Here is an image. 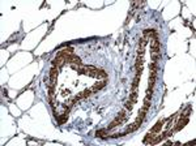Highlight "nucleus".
<instances>
[{
	"label": "nucleus",
	"instance_id": "f257e3e1",
	"mask_svg": "<svg viewBox=\"0 0 196 146\" xmlns=\"http://www.w3.org/2000/svg\"><path fill=\"white\" fill-rule=\"evenodd\" d=\"M126 119H127V115H126V111L123 110V111H120L119 115H118V116L114 119V121H112L110 125H108L107 131H110V129H112V128H115L116 125H120V124H123L126 121Z\"/></svg>",
	"mask_w": 196,
	"mask_h": 146
},
{
	"label": "nucleus",
	"instance_id": "f03ea898",
	"mask_svg": "<svg viewBox=\"0 0 196 146\" xmlns=\"http://www.w3.org/2000/svg\"><path fill=\"white\" fill-rule=\"evenodd\" d=\"M65 63H71V64H77V65H81V59L75 54H69L68 56H65Z\"/></svg>",
	"mask_w": 196,
	"mask_h": 146
},
{
	"label": "nucleus",
	"instance_id": "7ed1b4c3",
	"mask_svg": "<svg viewBox=\"0 0 196 146\" xmlns=\"http://www.w3.org/2000/svg\"><path fill=\"white\" fill-rule=\"evenodd\" d=\"M140 125H141V123H139V121H135V123H132V124H131V125H128L127 127V129H126L124 132H123V133H122V134H127V133H132V132H135V131H137L139 129V128H140Z\"/></svg>",
	"mask_w": 196,
	"mask_h": 146
},
{
	"label": "nucleus",
	"instance_id": "20e7f679",
	"mask_svg": "<svg viewBox=\"0 0 196 146\" xmlns=\"http://www.w3.org/2000/svg\"><path fill=\"white\" fill-rule=\"evenodd\" d=\"M188 117H190V116H183V115H182V119H181L179 121H178V124H177V127L174 128V132H178V131H181L182 128L184 127V125H186L187 123H188Z\"/></svg>",
	"mask_w": 196,
	"mask_h": 146
},
{
	"label": "nucleus",
	"instance_id": "39448f33",
	"mask_svg": "<svg viewBox=\"0 0 196 146\" xmlns=\"http://www.w3.org/2000/svg\"><path fill=\"white\" fill-rule=\"evenodd\" d=\"M58 73H59V68H56L52 65V68L50 70V80H51V83H55L56 78H58Z\"/></svg>",
	"mask_w": 196,
	"mask_h": 146
},
{
	"label": "nucleus",
	"instance_id": "423d86ee",
	"mask_svg": "<svg viewBox=\"0 0 196 146\" xmlns=\"http://www.w3.org/2000/svg\"><path fill=\"white\" fill-rule=\"evenodd\" d=\"M106 83H107V81H106V78H105L103 81H99V82H97L94 86H91L90 89H91V91H93V93H97L98 90H101L102 87L106 86Z\"/></svg>",
	"mask_w": 196,
	"mask_h": 146
},
{
	"label": "nucleus",
	"instance_id": "0eeeda50",
	"mask_svg": "<svg viewBox=\"0 0 196 146\" xmlns=\"http://www.w3.org/2000/svg\"><path fill=\"white\" fill-rule=\"evenodd\" d=\"M143 64H144V59H143L141 56H137L136 64H135V68H136V73H141V72H143Z\"/></svg>",
	"mask_w": 196,
	"mask_h": 146
},
{
	"label": "nucleus",
	"instance_id": "6e6552de",
	"mask_svg": "<svg viewBox=\"0 0 196 146\" xmlns=\"http://www.w3.org/2000/svg\"><path fill=\"white\" fill-rule=\"evenodd\" d=\"M165 121H166V120H160L158 123H157L156 125H154L153 128H152V131H150L152 133H156V134H158L160 132H161V128H162V125L165 124Z\"/></svg>",
	"mask_w": 196,
	"mask_h": 146
},
{
	"label": "nucleus",
	"instance_id": "1a4fd4ad",
	"mask_svg": "<svg viewBox=\"0 0 196 146\" xmlns=\"http://www.w3.org/2000/svg\"><path fill=\"white\" fill-rule=\"evenodd\" d=\"M146 112H148V110L141 108L140 111H139V115H137V117H136V121L143 123V121H144V119H145V116H146Z\"/></svg>",
	"mask_w": 196,
	"mask_h": 146
},
{
	"label": "nucleus",
	"instance_id": "9d476101",
	"mask_svg": "<svg viewBox=\"0 0 196 146\" xmlns=\"http://www.w3.org/2000/svg\"><path fill=\"white\" fill-rule=\"evenodd\" d=\"M152 60H153L154 63H158V61L161 60V50L152 51Z\"/></svg>",
	"mask_w": 196,
	"mask_h": 146
},
{
	"label": "nucleus",
	"instance_id": "9b49d317",
	"mask_svg": "<svg viewBox=\"0 0 196 146\" xmlns=\"http://www.w3.org/2000/svg\"><path fill=\"white\" fill-rule=\"evenodd\" d=\"M133 104H135V102H132L131 99H128V100H127V102H126V103H124L126 108H127V110H129V111H131V110L133 108Z\"/></svg>",
	"mask_w": 196,
	"mask_h": 146
},
{
	"label": "nucleus",
	"instance_id": "f8f14e48",
	"mask_svg": "<svg viewBox=\"0 0 196 146\" xmlns=\"http://www.w3.org/2000/svg\"><path fill=\"white\" fill-rule=\"evenodd\" d=\"M107 129H101V131H97V137H101V138H103L105 137V133H106Z\"/></svg>",
	"mask_w": 196,
	"mask_h": 146
}]
</instances>
